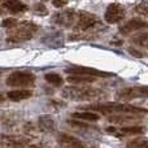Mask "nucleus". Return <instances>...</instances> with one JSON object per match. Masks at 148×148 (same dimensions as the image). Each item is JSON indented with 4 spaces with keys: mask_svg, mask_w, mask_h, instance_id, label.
<instances>
[{
    "mask_svg": "<svg viewBox=\"0 0 148 148\" xmlns=\"http://www.w3.org/2000/svg\"><path fill=\"white\" fill-rule=\"evenodd\" d=\"M82 110H91V112L103 113V114H148V109L140 107H135L126 103H94L82 107Z\"/></svg>",
    "mask_w": 148,
    "mask_h": 148,
    "instance_id": "1",
    "label": "nucleus"
},
{
    "mask_svg": "<svg viewBox=\"0 0 148 148\" xmlns=\"http://www.w3.org/2000/svg\"><path fill=\"white\" fill-rule=\"evenodd\" d=\"M62 97L74 101H91V100L99 99L104 95V92L95 87H84V86H70L62 90Z\"/></svg>",
    "mask_w": 148,
    "mask_h": 148,
    "instance_id": "2",
    "label": "nucleus"
},
{
    "mask_svg": "<svg viewBox=\"0 0 148 148\" xmlns=\"http://www.w3.org/2000/svg\"><path fill=\"white\" fill-rule=\"evenodd\" d=\"M39 26L31 21H25L21 22L20 25H16L13 30L8 34L7 40L10 43H21V42L30 40L34 35L36 34Z\"/></svg>",
    "mask_w": 148,
    "mask_h": 148,
    "instance_id": "3",
    "label": "nucleus"
},
{
    "mask_svg": "<svg viewBox=\"0 0 148 148\" xmlns=\"http://www.w3.org/2000/svg\"><path fill=\"white\" fill-rule=\"evenodd\" d=\"M36 77L31 72H25V70H17V72L10 73L5 79V83L9 87H31L35 84Z\"/></svg>",
    "mask_w": 148,
    "mask_h": 148,
    "instance_id": "4",
    "label": "nucleus"
},
{
    "mask_svg": "<svg viewBox=\"0 0 148 148\" xmlns=\"http://www.w3.org/2000/svg\"><path fill=\"white\" fill-rule=\"evenodd\" d=\"M144 97H148V86L125 87L116 94V100L120 103L131 101L135 99H144Z\"/></svg>",
    "mask_w": 148,
    "mask_h": 148,
    "instance_id": "5",
    "label": "nucleus"
},
{
    "mask_svg": "<svg viewBox=\"0 0 148 148\" xmlns=\"http://www.w3.org/2000/svg\"><path fill=\"white\" fill-rule=\"evenodd\" d=\"M65 73H68L69 75H88V77H101V78H107V77H112V73L103 72V70H97L95 68L90 66H82V65H74V66L66 68Z\"/></svg>",
    "mask_w": 148,
    "mask_h": 148,
    "instance_id": "6",
    "label": "nucleus"
},
{
    "mask_svg": "<svg viewBox=\"0 0 148 148\" xmlns=\"http://www.w3.org/2000/svg\"><path fill=\"white\" fill-rule=\"evenodd\" d=\"M100 23V20L97 16H95L94 13H90V12H79L77 14V22H75V27L77 30L79 31H87L90 29L95 27L96 25Z\"/></svg>",
    "mask_w": 148,
    "mask_h": 148,
    "instance_id": "7",
    "label": "nucleus"
},
{
    "mask_svg": "<svg viewBox=\"0 0 148 148\" xmlns=\"http://www.w3.org/2000/svg\"><path fill=\"white\" fill-rule=\"evenodd\" d=\"M125 17V8L118 3H112L108 5L104 13V20L108 23H118Z\"/></svg>",
    "mask_w": 148,
    "mask_h": 148,
    "instance_id": "8",
    "label": "nucleus"
},
{
    "mask_svg": "<svg viewBox=\"0 0 148 148\" xmlns=\"http://www.w3.org/2000/svg\"><path fill=\"white\" fill-rule=\"evenodd\" d=\"M0 144L7 148H26L29 144V139L21 135L0 134Z\"/></svg>",
    "mask_w": 148,
    "mask_h": 148,
    "instance_id": "9",
    "label": "nucleus"
},
{
    "mask_svg": "<svg viewBox=\"0 0 148 148\" xmlns=\"http://www.w3.org/2000/svg\"><path fill=\"white\" fill-rule=\"evenodd\" d=\"M105 131L118 136V138H123V136H131V135L143 134L144 131H146V127H144V126H126V127H122V129H120V130H117L116 127H107Z\"/></svg>",
    "mask_w": 148,
    "mask_h": 148,
    "instance_id": "10",
    "label": "nucleus"
},
{
    "mask_svg": "<svg viewBox=\"0 0 148 148\" xmlns=\"http://www.w3.org/2000/svg\"><path fill=\"white\" fill-rule=\"evenodd\" d=\"M144 27H148V23L144 20H142V18H131L127 22L120 25L118 30H120V33L122 35H129V34L134 33V31H138Z\"/></svg>",
    "mask_w": 148,
    "mask_h": 148,
    "instance_id": "11",
    "label": "nucleus"
},
{
    "mask_svg": "<svg viewBox=\"0 0 148 148\" xmlns=\"http://www.w3.org/2000/svg\"><path fill=\"white\" fill-rule=\"evenodd\" d=\"M57 140L65 148H84V143L81 139L75 138L73 135H69L66 133H60L59 136H57Z\"/></svg>",
    "mask_w": 148,
    "mask_h": 148,
    "instance_id": "12",
    "label": "nucleus"
},
{
    "mask_svg": "<svg viewBox=\"0 0 148 148\" xmlns=\"http://www.w3.org/2000/svg\"><path fill=\"white\" fill-rule=\"evenodd\" d=\"M5 96H7L10 101L18 103V101H22V100L30 99V97L33 96V91H31V90H27V88H17V90L8 91Z\"/></svg>",
    "mask_w": 148,
    "mask_h": 148,
    "instance_id": "13",
    "label": "nucleus"
},
{
    "mask_svg": "<svg viewBox=\"0 0 148 148\" xmlns=\"http://www.w3.org/2000/svg\"><path fill=\"white\" fill-rule=\"evenodd\" d=\"M38 127L43 133H52L56 129V122L49 114H43L38 118Z\"/></svg>",
    "mask_w": 148,
    "mask_h": 148,
    "instance_id": "14",
    "label": "nucleus"
},
{
    "mask_svg": "<svg viewBox=\"0 0 148 148\" xmlns=\"http://www.w3.org/2000/svg\"><path fill=\"white\" fill-rule=\"evenodd\" d=\"M140 121V117L138 114H130V113H123V114H112L109 117V122L114 125H121L126 122H136Z\"/></svg>",
    "mask_w": 148,
    "mask_h": 148,
    "instance_id": "15",
    "label": "nucleus"
},
{
    "mask_svg": "<svg viewBox=\"0 0 148 148\" xmlns=\"http://www.w3.org/2000/svg\"><path fill=\"white\" fill-rule=\"evenodd\" d=\"M77 17V14H74V10L73 9H68L65 12H61L55 17V21H56L59 25L62 26H70L73 25L74 22V18Z\"/></svg>",
    "mask_w": 148,
    "mask_h": 148,
    "instance_id": "16",
    "label": "nucleus"
},
{
    "mask_svg": "<svg viewBox=\"0 0 148 148\" xmlns=\"http://www.w3.org/2000/svg\"><path fill=\"white\" fill-rule=\"evenodd\" d=\"M3 5L12 13H22L27 10V5L21 3L20 0H3Z\"/></svg>",
    "mask_w": 148,
    "mask_h": 148,
    "instance_id": "17",
    "label": "nucleus"
},
{
    "mask_svg": "<svg viewBox=\"0 0 148 148\" xmlns=\"http://www.w3.org/2000/svg\"><path fill=\"white\" fill-rule=\"evenodd\" d=\"M72 117L74 120H83V121H90V122H94L97 121L100 118L99 113L96 112H91V110H82V112H74L72 114Z\"/></svg>",
    "mask_w": 148,
    "mask_h": 148,
    "instance_id": "18",
    "label": "nucleus"
},
{
    "mask_svg": "<svg viewBox=\"0 0 148 148\" xmlns=\"http://www.w3.org/2000/svg\"><path fill=\"white\" fill-rule=\"evenodd\" d=\"M66 81L73 84H84V83H92V82L96 81V78L88 75H69Z\"/></svg>",
    "mask_w": 148,
    "mask_h": 148,
    "instance_id": "19",
    "label": "nucleus"
},
{
    "mask_svg": "<svg viewBox=\"0 0 148 148\" xmlns=\"http://www.w3.org/2000/svg\"><path fill=\"white\" fill-rule=\"evenodd\" d=\"M44 79H46V82H48L49 84H52V86H55V87H61L62 84H64L62 77L57 73H47L46 75H44Z\"/></svg>",
    "mask_w": 148,
    "mask_h": 148,
    "instance_id": "20",
    "label": "nucleus"
},
{
    "mask_svg": "<svg viewBox=\"0 0 148 148\" xmlns=\"http://www.w3.org/2000/svg\"><path fill=\"white\" fill-rule=\"evenodd\" d=\"M126 148H148V139L146 138H136L127 142Z\"/></svg>",
    "mask_w": 148,
    "mask_h": 148,
    "instance_id": "21",
    "label": "nucleus"
},
{
    "mask_svg": "<svg viewBox=\"0 0 148 148\" xmlns=\"http://www.w3.org/2000/svg\"><path fill=\"white\" fill-rule=\"evenodd\" d=\"M17 20H16L14 17H7V18H4L3 20V22H1V26L3 27H5V29H13L16 25H17Z\"/></svg>",
    "mask_w": 148,
    "mask_h": 148,
    "instance_id": "22",
    "label": "nucleus"
},
{
    "mask_svg": "<svg viewBox=\"0 0 148 148\" xmlns=\"http://www.w3.org/2000/svg\"><path fill=\"white\" fill-rule=\"evenodd\" d=\"M34 10H35V13L36 14H39V16H44V14H47V7L44 4H42V3H36L35 5H34Z\"/></svg>",
    "mask_w": 148,
    "mask_h": 148,
    "instance_id": "23",
    "label": "nucleus"
},
{
    "mask_svg": "<svg viewBox=\"0 0 148 148\" xmlns=\"http://www.w3.org/2000/svg\"><path fill=\"white\" fill-rule=\"evenodd\" d=\"M66 122L69 123V125L74 126V127H83V129H90V127H92V126L88 125V123H86V122H79V121H75V120H68Z\"/></svg>",
    "mask_w": 148,
    "mask_h": 148,
    "instance_id": "24",
    "label": "nucleus"
},
{
    "mask_svg": "<svg viewBox=\"0 0 148 148\" xmlns=\"http://www.w3.org/2000/svg\"><path fill=\"white\" fill-rule=\"evenodd\" d=\"M129 53H130V55H133L134 57H138V59H142V57H146V56H147V53H146V52H143V51H139V49L133 48V47H130V48H129Z\"/></svg>",
    "mask_w": 148,
    "mask_h": 148,
    "instance_id": "25",
    "label": "nucleus"
},
{
    "mask_svg": "<svg viewBox=\"0 0 148 148\" xmlns=\"http://www.w3.org/2000/svg\"><path fill=\"white\" fill-rule=\"evenodd\" d=\"M135 12L138 13V14L148 16V5H146V4H138L135 7Z\"/></svg>",
    "mask_w": 148,
    "mask_h": 148,
    "instance_id": "26",
    "label": "nucleus"
},
{
    "mask_svg": "<svg viewBox=\"0 0 148 148\" xmlns=\"http://www.w3.org/2000/svg\"><path fill=\"white\" fill-rule=\"evenodd\" d=\"M52 4H53V7H56V8H62L65 4H66V0H53Z\"/></svg>",
    "mask_w": 148,
    "mask_h": 148,
    "instance_id": "27",
    "label": "nucleus"
},
{
    "mask_svg": "<svg viewBox=\"0 0 148 148\" xmlns=\"http://www.w3.org/2000/svg\"><path fill=\"white\" fill-rule=\"evenodd\" d=\"M5 97H7V96H4V95H3V94H0V103H3V101H4V99H5Z\"/></svg>",
    "mask_w": 148,
    "mask_h": 148,
    "instance_id": "28",
    "label": "nucleus"
},
{
    "mask_svg": "<svg viewBox=\"0 0 148 148\" xmlns=\"http://www.w3.org/2000/svg\"><path fill=\"white\" fill-rule=\"evenodd\" d=\"M26 148H40V147H38V146H27Z\"/></svg>",
    "mask_w": 148,
    "mask_h": 148,
    "instance_id": "29",
    "label": "nucleus"
},
{
    "mask_svg": "<svg viewBox=\"0 0 148 148\" xmlns=\"http://www.w3.org/2000/svg\"><path fill=\"white\" fill-rule=\"evenodd\" d=\"M1 14H4V9H3V8H0V16Z\"/></svg>",
    "mask_w": 148,
    "mask_h": 148,
    "instance_id": "30",
    "label": "nucleus"
},
{
    "mask_svg": "<svg viewBox=\"0 0 148 148\" xmlns=\"http://www.w3.org/2000/svg\"><path fill=\"white\" fill-rule=\"evenodd\" d=\"M144 47H147V48H148V42H147V44H146V46H144Z\"/></svg>",
    "mask_w": 148,
    "mask_h": 148,
    "instance_id": "31",
    "label": "nucleus"
},
{
    "mask_svg": "<svg viewBox=\"0 0 148 148\" xmlns=\"http://www.w3.org/2000/svg\"><path fill=\"white\" fill-rule=\"evenodd\" d=\"M91 148H97V147H91Z\"/></svg>",
    "mask_w": 148,
    "mask_h": 148,
    "instance_id": "32",
    "label": "nucleus"
},
{
    "mask_svg": "<svg viewBox=\"0 0 148 148\" xmlns=\"http://www.w3.org/2000/svg\"><path fill=\"white\" fill-rule=\"evenodd\" d=\"M43 1H47V0H43Z\"/></svg>",
    "mask_w": 148,
    "mask_h": 148,
    "instance_id": "33",
    "label": "nucleus"
},
{
    "mask_svg": "<svg viewBox=\"0 0 148 148\" xmlns=\"http://www.w3.org/2000/svg\"><path fill=\"white\" fill-rule=\"evenodd\" d=\"M1 1H3V0H0V3H1Z\"/></svg>",
    "mask_w": 148,
    "mask_h": 148,
    "instance_id": "34",
    "label": "nucleus"
}]
</instances>
